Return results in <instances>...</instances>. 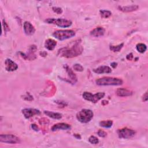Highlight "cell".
Segmentation results:
<instances>
[{"label":"cell","mask_w":148,"mask_h":148,"mask_svg":"<svg viewBox=\"0 0 148 148\" xmlns=\"http://www.w3.org/2000/svg\"><path fill=\"white\" fill-rule=\"evenodd\" d=\"M83 50L80 42H76L71 47H64L58 50V54L66 58H72L80 55Z\"/></svg>","instance_id":"obj_1"},{"label":"cell","mask_w":148,"mask_h":148,"mask_svg":"<svg viewBox=\"0 0 148 148\" xmlns=\"http://www.w3.org/2000/svg\"><path fill=\"white\" fill-rule=\"evenodd\" d=\"M95 83L98 86H120L123 83V81L117 77H103L97 79Z\"/></svg>","instance_id":"obj_2"},{"label":"cell","mask_w":148,"mask_h":148,"mask_svg":"<svg viewBox=\"0 0 148 148\" xmlns=\"http://www.w3.org/2000/svg\"><path fill=\"white\" fill-rule=\"evenodd\" d=\"M93 116L94 113L91 110L83 109L76 114V119L82 123H87L91 120Z\"/></svg>","instance_id":"obj_3"},{"label":"cell","mask_w":148,"mask_h":148,"mask_svg":"<svg viewBox=\"0 0 148 148\" xmlns=\"http://www.w3.org/2000/svg\"><path fill=\"white\" fill-rule=\"evenodd\" d=\"M75 35V32L71 29L57 30L53 34V36L56 39L62 41L73 37Z\"/></svg>","instance_id":"obj_4"},{"label":"cell","mask_w":148,"mask_h":148,"mask_svg":"<svg viewBox=\"0 0 148 148\" xmlns=\"http://www.w3.org/2000/svg\"><path fill=\"white\" fill-rule=\"evenodd\" d=\"M45 22L48 24H56L60 27H70L72 23L71 20H68L64 18H49L45 20Z\"/></svg>","instance_id":"obj_5"},{"label":"cell","mask_w":148,"mask_h":148,"mask_svg":"<svg viewBox=\"0 0 148 148\" xmlns=\"http://www.w3.org/2000/svg\"><path fill=\"white\" fill-rule=\"evenodd\" d=\"M82 96L84 99L88 101H90L92 103H97L99 100L104 97L105 92H99L96 94H92L89 92H84Z\"/></svg>","instance_id":"obj_6"},{"label":"cell","mask_w":148,"mask_h":148,"mask_svg":"<svg viewBox=\"0 0 148 148\" xmlns=\"http://www.w3.org/2000/svg\"><path fill=\"white\" fill-rule=\"evenodd\" d=\"M0 141L10 144H16L21 142L19 138L12 134H1L0 135Z\"/></svg>","instance_id":"obj_7"},{"label":"cell","mask_w":148,"mask_h":148,"mask_svg":"<svg viewBox=\"0 0 148 148\" xmlns=\"http://www.w3.org/2000/svg\"><path fill=\"white\" fill-rule=\"evenodd\" d=\"M117 135L120 138L130 139L135 135V131L132 129L128 128H123L119 129L117 131Z\"/></svg>","instance_id":"obj_8"},{"label":"cell","mask_w":148,"mask_h":148,"mask_svg":"<svg viewBox=\"0 0 148 148\" xmlns=\"http://www.w3.org/2000/svg\"><path fill=\"white\" fill-rule=\"evenodd\" d=\"M22 113L25 119H29L34 115H38L40 114L39 110L34 108H25L22 110Z\"/></svg>","instance_id":"obj_9"},{"label":"cell","mask_w":148,"mask_h":148,"mask_svg":"<svg viewBox=\"0 0 148 148\" xmlns=\"http://www.w3.org/2000/svg\"><path fill=\"white\" fill-rule=\"evenodd\" d=\"M5 69L9 72H12L16 71L18 68L17 64L9 58H7L5 61Z\"/></svg>","instance_id":"obj_10"},{"label":"cell","mask_w":148,"mask_h":148,"mask_svg":"<svg viewBox=\"0 0 148 148\" xmlns=\"http://www.w3.org/2000/svg\"><path fill=\"white\" fill-rule=\"evenodd\" d=\"M24 32L27 35H32L35 32V28L34 25L29 21H25L23 25Z\"/></svg>","instance_id":"obj_11"},{"label":"cell","mask_w":148,"mask_h":148,"mask_svg":"<svg viewBox=\"0 0 148 148\" xmlns=\"http://www.w3.org/2000/svg\"><path fill=\"white\" fill-rule=\"evenodd\" d=\"M64 68L65 69L68 75V77H69V80H68V82L72 84H75L76 82H77V77L76 75L74 73V72L72 71V70L67 65H65L64 66Z\"/></svg>","instance_id":"obj_12"},{"label":"cell","mask_w":148,"mask_h":148,"mask_svg":"<svg viewBox=\"0 0 148 148\" xmlns=\"http://www.w3.org/2000/svg\"><path fill=\"white\" fill-rule=\"evenodd\" d=\"M71 127L69 124L65 123H59L54 124L51 127V131H55L57 130H68L71 129Z\"/></svg>","instance_id":"obj_13"},{"label":"cell","mask_w":148,"mask_h":148,"mask_svg":"<svg viewBox=\"0 0 148 148\" xmlns=\"http://www.w3.org/2000/svg\"><path fill=\"white\" fill-rule=\"evenodd\" d=\"M105 29L102 27H98L90 31V35L94 37H99L104 35Z\"/></svg>","instance_id":"obj_14"},{"label":"cell","mask_w":148,"mask_h":148,"mask_svg":"<svg viewBox=\"0 0 148 148\" xmlns=\"http://www.w3.org/2000/svg\"><path fill=\"white\" fill-rule=\"evenodd\" d=\"M93 72L97 74L110 73L112 72V69L108 66H100L93 69Z\"/></svg>","instance_id":"obj_15"},{"label":"cell","mask_w":148,"mask_h":148,"mask_svg":"<svg viewBox=\"0 0 148 148\" xmlns=\"http://www.w3.org/2000/svg\"><path fill=\"white\" fill-rule=\"evenodd\" d=\"M139 8V6L136 5H129V6H119L118 9L119 10L123 12H131L135 11L138 10Z\"/></svg>","instance_id":"obj_16"},{"label":"cell","mask_w":148,"mask_h":148,"mask_svg":"<svg viewBox=\"0 0 148 148\" xmlns=\"http://www.w3.org/2000/svg\"><path fill=\"white\" fill-rule=\"evenodd\" d=\"M116 94L117 96L119 97H128V96H131L132 95V92L129 90L124 88H118L116 90Z\"/></svg>","instance_id":"obj_17"},{"label":"cell","mask_w":148,"mask_h":148,"mask_svg":"<svg viewBox=\"0 0 148 148\" xmlns=\"http://www.w3.org/2000/svg\"><path fill=\"white\" fill-rule=\"evenodd\" d=\"M57 45V42L52 39H48L45 43V47L48 50H53Z\"/></svg>","instance_id":"obj_18"},{"label":"cell","mask_w":148,"mask_h":148,"mask_svg":"<svg viewBox=\"0 0 148 148\" xmlns=\"http://www.w3.org/2000/svg\"><path fill=\"white\" fill-rule=\"evenodd\" d=\"M44 113L48 117L52 118L53 119L59 120L62 118V114L60 113L53 112H50V111H48V110H45Z\"/></svg>","instance_id":"obj_19"},{"label":"cell","mask_w":148,"mask_h":148,"mask_svg":"<svg viewBox=\"0 0 148 148\" xmlns=\"http://www.w3.org/2000/svg\"><path fill=\"white\" fill-rule=\"evenodd\" d=\"M136 50H138V52H139L140 53H145L146 51L147 46L144 43H139L136 45Z\"/></svg>","instance_id":"obj_20"},{"label":"cell","mask_w":148,"mask_h":148,"mask_svg":"<svg viewBox=\"0 0 148 148\" xmlns=\"http://www.w3.org/2000/svg\"><path fill=\"white\" fill-rule=\"evenodd\" d=\"M99 125L104 128H110L113 125V121L112 120L101 121L99 122Z\"/></svg>","instance_id":"obj_21"},{"label":"cell","mask_w":148,"mask_h":148,"mask_svg":"<svg viewBox=\"0 0 148 148\" xmlns=\"http://www.w3.org/2000/svg\"><path fill=\"white\" fill-rule=\"evenodd\" d=\"M124 46V43H121L118 45H116V46H113V45H110L109 48H110V50L113 52H118L119 51H120V50L123 48Z\"/></svg>","instance_id":"obj_22"},{"label":"cell","mask_w":148,"mask_h":148,"mask_svg":"<svg viewBox=\"0 0 148 148\" xmlns=\"http://www.w3.org/2000/svg\"><path fill=\"white\" fill-rule=\"evenodd\" d=\"M99 14H100L101 16L104 18H107L112 15L111 12L109 10H101L99 11Z\"/></svg>","instance_id":"obj_23"},{"label":"cell","mask_w":148,"mask_h":148,"mask_svg":"<svg viewBox=\"0 0 148 148\" xmlns=\"http://www.w3.org/2000/svg\"><path fill=\"white\" fill-rule=\"evenodd\" d=\"M88 141L90 143H91V144H94V145H96L98 144L99 142V140L98 139L95 137V136H90L88 138Z\"/></svg>","instance_id":"obj_24"},{"label":"cell","mask_w":148,"mask_h":148,"mask_svg":"<svg viewBox=\"0 0 148 148\" xmlns=\"http://www.w3.org/2000/svg\"><path fill=\"white\" fill-rule=\"evenodd\" d=\"M73 69L76 71H77V72H82L84 69L83 67L79 64H75L73 66Z\"/></svg>","instance_id":"obj_25"},{"label":"cell","mask_w":148,"mask_h":148,"mask_svg":"<svg viewBox=\"0 0 148 148\" xmlns=\"http://www.w3.org/2000/svg\"><path fill=\"white\" fill-rule=\"evenodd\" d=\"M97 134H98V135L99 136L102 137V138L105 137V136H106V135H107V133H106L105 131H104L103 130H99L98 131Z\"/></svg>","instance_id":"obj_26"},{"label":"cell","mask_w":148,"mask_h":148,"mask_svg":"<svg viewBox=\"0 0 148 148\" xmlns=\"http://www.w3.org/2000/svg\"><path fill=\"white\" fill-rule=\"evenodd\" d=\"M52 9H53V10L55 13H56L57 14H61L62 13V10L60 8H58V7H53Z\"/></svg>","instance_id":"obj_27"},{"label":"cell","mask_w":148,"mask_h":148,"mask_svg":"<svg viewBox=\"0 0 148 148\" xmlns=\"http://www.w3.org/2000/svg\"><path fill=\"white\" fill-rule=\"evenodd\" d=\"M2 25L3 27V28L5 29V31L6 32L8 31H9V26L8 25V24H6V23L5 22V20H3V21H2Z\"/></svg>","instance_id":"obj_28"},{"label":"cell","mask_w":148,"mask_h":148,"mask_svg":"<svg viewBox=\"0 0 148 148\" xmlns=\"http://www.w3.org/2000/svg\"><path fill=\"white\" fill-rule=\"evenodd\" d=\"M31 127H32V128L34 130V131H39V128H38V127L36 125V124H32L31 125Z\"/></svg>","instance_id":"obj_29"},{"label":"cell","mask_w":148,"mask_h":148,"mask_svg":"<svg viewBox=\"0 0 148 148\" xmlns=\"http://www.w3.org/2000/svg\"><path fill=\"white\" fill-rule=\"evenodd\" d=\"M142 99H143V101H145V102H146V101H147L148 98H147V91H146V92L143 94Z\"/></svg>","instance_id":"obj_30"},{"label":"cell","mask_w":148,"mask_h":148,"mask_svg":"<svg viewBox=\"0 0 148 148\" xmlns=\"http://www.w3.org/2000/svg\"><path fill=\"white\" fill-rule=\"evenodd\" d=\"M133 57H134L133 54H132V53H130V54H128L127 56V57H126L127 59L128 60H132V58H133Z\"/></svg>","instance_id":"obj_31"},{"label":"cell","mask_w":148,"mask_h":148,"mask_svg":"<svg viewBox=\"0 0 148 148\" xmlns=\"http://www.w3.org/2000/svg\"><path fill=\"white\" fill-rule=\"evenodd\" d=\"M110 65L113 68H116V66H117V62H112L110 64Z\"/></svg>","instance_id":"obj_32"},{"label":"cell","mask_w":148,"mask_h":148,"mask_svg":"<svg viewBox=\"0 0 148 148\" xmlns=\"http://www.w3.org/2000/svg\"><path fill=\"white\" fill-rule=\"evenodd\" d=\"M74 136H75L77 139H80V138H81V136H80L79 134H75V135H74Z\"/></svg>","instance_id":"obj_33"}]
</instances>
